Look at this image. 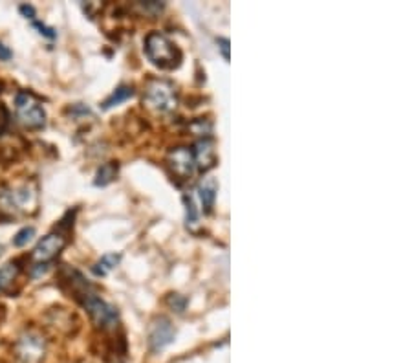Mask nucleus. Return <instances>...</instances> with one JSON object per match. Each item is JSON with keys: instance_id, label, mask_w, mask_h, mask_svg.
I'll use <instances>...</instances> for the list:
<instances>
[{"instance_id": "nucleus-1", "label": "nucleus", "mask_w": 412, "mask_h": 363, "mask_svg": "<svg viewBox=\"0 0 412 363\" xmlns=\"http://www.w3.org/2000/svg\"><path fill=\"white\" fill-rule=\"evenodd\" d=\"M39 209V187L35 182L0 186V220L9 222L21 215H35Z\"/></svg>"}, {"instance_id": "nucleus-2", "label": "nucleus", "mask_w": 412, "mask_h": 363, "mask_svg": "<svg viewBox=\"0 0 412 363\" xmlns=\"http://www.w3.org/2000/svg\"><path fill=\"white\" fill-rule=\"evenodd\" d=\"M147 59L160 70H176L182 65V50L161 31H149L143 40Z\"/></svg>"}, {"instance_id": "nucleus-3", "label": "nucleus", "mask_w": 412, "mask_h": 363, "mask_svg": "<svg viewBox=\"0 0 412 363\" xmlns=\"http://www.w3.org/2000/svg\"><path fill=\"white\" fill-rule=\"evenodd\" d=\"M48 352V341L37 328H24L15 341L18 363H42Z\"/></svg>"}, {"instance_id": "nucleus-4", "label": "nucleus", "mask_w": 412, "mask_h": 363, "mask_svg": "<svg viewBox=\"0 0 412 363\" xmlns=\"http://www.w3.org/2000/svg\"><path fill=\"white\" fill-rule=\"evenodd\" d=\"M83 308L88 312L92 323L103 330V333H108V330H115L118 325H120V312L114 305L107 303L101 296H98V292L93 290L92 294L84 297L81 301Z\"/></svg>"}, {"instance_id": "nucleus-5", "label": "nucleus", "mask_w": 412, "mask_h": 363, "mask_svg": "<svg viewBox=\"0 0 412 363\" xmlns=\"http://www.w3.org/2000/svg\"><path fill=\"white\" fill-rule=\"evenodd\" d=\"M143 105L156 112H161V114L174 111L178 105L174 84L167 79H158V77L151 79L147 83L145 92H143Z\"/></svg>"}, {"instance_id": "nucleus-6", "label": "nucleus", "mask_w": 412, "mask_h": 363, "mask_svg": "<svg viewBox=\"0 0 412 363\" xmlns=\"http://www.w3.org/2000/svg\"><path fill=\"white\" fill-rule=\"evenodd\" d=\"M15 114L18 123L28 130H39L46 125L45 106L31 92H18L15 96Z\"/></svg>"}, {"instance_id": "nucleus-7", "label": "nucleus", "mask_w": 412, "mask_h": 363, "mask_svg": "<svg viewBox=\"0 0 412 363\" xmlns=\"http://www.w3.org/2000/svg\"><path fill=\"white\" fill-rule=\"evenodd\" d=\"M68 246V235L62 231H52V233L45 235L42 239L37 242V246L31 252V259L35 264H48V262L55 261L61 255V252Z\"/></svg>"}, {"instance_id": "nucleus-8", "label": "nucleus", "mask_w": 412, "mask_h": 363, "mask_svg": "<svg viewBox=\"0 0 412 363\" xmlns=\"http://www.w3.org/2000/svg\"><path fill=\"white\" fill-rule=\"evenodd\" d=\"M165 164H167L168 171L176 180H191L193 174L196 173V164L195 156H193V149L189 147H174L167 152V158H165Z\"/></svg>"}, {"instance_id": "nucleus-9", "label": "nucleus", "mask_w": 412, "mask_h": 363, "mask_svg": "<svg viewBox=\"0 0 412 363\" xmlns=\"http://www.w3.org/2000/svg\"><path fill=\"white\" fill-rule=\"evenodd\" d=\"M174 336H176V328H174L173 321L165 318V315H160L149 327V349L154 354L156 352H161V350L167 349L173 343Z\"/></svg>"}, {"instance_id": "nucleus-10", "label": "nucleus", "mask_w": 412, "mask_h": 363, "mask_svg": "<svg viewBox=\"0 0 412 363\" xmlns=\"http://www.w3.org/2000/svg\"><path fill=\"white\" fill-rule=\"evenodd\" d=\"M193 156H195L196 171L198 173H207L217 165V149L211 138H202L193 147Z\"/></svg>"}, {"instance_id": "nucleus-11", "label": "nucleus", "mask_w": 412, "mask_h": 363, "mask_svg": "<svg viewBox=\"0 0 412 363\" xmlns=\"http://www.w3.org/2000/svg\"><path fill=\"white\" fill-rule=\"evenodd\" d=\"M198 196L202 202V209L205 215H211L214 208V200H217L218 193V182L213 177H207L198 184Z\"/></svg>"}, {"instance_id": "nucleus-12", "label": "nucleus", "mask_w": 412, "mask_h": 363, "mask_svg": "<svg viewBox=\"0 0 412 363\" xmlns=\"http://www.w3.org/2000/svg\"><path fill=\"white\" fill-rule=\"evenodd\" d=\"M120 173V164L118 162H107V164H103L101 167L98 169V173H96V178H93V186L96 187H105L108 184L115 180Z\"/></svg>"}, {"instance_id": "nucleus-13", "label": "nucleus", "mask_w": 412, "mask_h": 363, "mask_svg": "<svg viewBox=\"0 0 412 363\" xmlns=\"http://www.w3.org/2000/svg\"><path fill=\"white\" fill-rule=\"evenodd\" d=\"M134 96V89L132 86H127V84H121V86H118V89L114 90V92L108 96L105 101L101 103V108L103 111H110V108H114V106L121 105V103H125L127 99H130Z\"/></svg>"}, {"instance_id": "nucleus-14", "label": "nucleus", "mask_w": 412, "mask_h": 363, "mask_svg": "<svg viewBox=\"0 0 412 363\" xmlns=\"http://www.w3.org/2000/svg\"><path fill=\"white\" fill-rule=\"evenodd\" d=\"M121 262V253H105L101 259H99L96 264L92 266L93 275H98V277H105V275L110 274L114 270L115 266Z\"/></svg>"}, {"instance_id": "nucleus-15", "label": "nucleus", "mask_w": 412, "mask_h": 363, "mask_svg": "<svg viewBox=\"0 0 412 363\" xmlns=\"http://www.w3.org/2000/svg\"><path fill=\"white\" fill-rule=\"evenodd\" d=\"M18 274H21V266L18 262H8L0 268V294L9 290V286L17 281Z\"/></svg>"}, {"instance_id": "nucleus-16", "label": "nucleus", "mask_w": 412, "mask_h": 363, "mask_svg": "<svg viewBox=\"0 0 412 363\" xmlns=\"http://www.w3.org/2000/svg\"><path fill=\"white\" fill-rule=\"evenodd\" d=\"M183 206H185V224L187 230L196 231L200 226V213L196 209L195 199L191 195H183Z\"/></svg>"}, {"instance_id": "nucleus-17", "label": "nucleus", "mask_w": 412, "mask_h": 363, "mask_svg": "<svg viewBox=\"0 0 412 363\" xmlns=\"http://www.w3.org/2000/svg\"><path fill=\"white\" fill-rule=\"evenodd\" d=\"M33 237H35V228L33 226L23 228V230L18 231V233L13 237V246H17V248H23V246H26V244L30 242Z\"/></svg>"}, {"instance_id": "nucleus-18", "label": "nucleus", "mask_w": 412, "mask_h": 363, "mask_svg": "<svg viewBox=\"0 0 412 363\" xmlns=\"http://www.w3.org/2000/svg\"><path fill=\"white\" fill-rule=\"evenodd\" d=\"M165 4L164 2H156V0H151V2H137V9H142V13L145 15H160L164 11Z\"/></svg>"}, {"instance_id": "nucleus-19", "label": "nucleus", "mask_w": 412, "mask_h": 363, "mask_svg": "<svg viewBox=\"0 0 412 363\" xmlns=\"http://www.w3.org/2000/svg\"><path fill=\"white\" fill-rule=\"evenodd\" d=\"M167 305L171 306V308H173L174 312H178V314H182V312H185L187 299L183 296H180V294H168Z\"/></svg>"}, {"instance_id": "nucleus-20", "label": "nucleus", "mask_w": 412, "mask_h": 363, "mask_svg": "<svg viewBox=\"0 0 412 363\" xmlns=\"http://www.w3.org/2000/svg\"><path fill=\"white\" fill-rule=\"evenodd\" d=\"M33 28H35V30H39L40 35L48 37V39H55V35H57V33H55L54 28L46 26V24L39 23V21H33Z\"/></svg>"}, {"instance_id": "nucleus-21", "label": "nucleus", "mask_w": 412, "mask_h": 363, "mask_svg": "<svg viewBox=\"0 0 412 363\" xmlns=\"http://www.w3.org/2000/svg\"><path fill=\"white\" fill-rule=\"evenodd\" d=\"M217 45H218V50L222 52V57L226 59V61H229V39L220 37V39L217 40Z\"/></svg>"}, {"instance_id": "nucleus-22", "label": "nucleus", "mask_w": 412, "mask_h": 363, "mask_svg": "<svg viewBox=\"0 0 412 363\" xmlns=\"http://www.w3.org/2000/svg\"><path fill=\"white\" fill-rule=\"evenodd\" d=\"M18 11H21L26 18H30V21H35V8H33V6L23 4L18 8Z\"/></svg>"}, {"instance_id": "nucleus-23", "label": "nucleus", "mask_w": 412, "mask_h": 363, "mask_svg": "<svg viewBox=\"0 0 412 363\" xmlns=\"http://www.w3.org/2000/svg\"><path fill=\"white\" fill-rule=\"evenodd\" d=\"M46 270H48V264L31 266V277H33V279H37V277H40V275H45Z\"/></svg>"}, {"instance_id": "nucleus-24", "label": "nucleus", "mask_w": 412, "mask_h": 363, "mask_svg": "<svg viewBox=\"0 0 412 363\" xmlns=\"http://www.w3.org/2000/svg\"><path fill=\"white\" fill-rule=\"evenodd\" d=\"M13 57V52L9 50V46H6L4 43H0V61H9Z\"/></svg>"}, {"instance_id": "nucleus-25", "label": "nucleus", "mask_w": 412, "mask_h": 363, "mask_svg": "<svg viewBox=\"0 0 412 363\" xmlns=\"http://www.w3.org/2000/svg\"><path fill=\"white\" fill-rule=\"evenodd\" d=\"M0 111H2V105H0ZM8 111H4L2 114H0V134L4 133V129H6V125H8Z\"/></svg>"}]
</instances>
